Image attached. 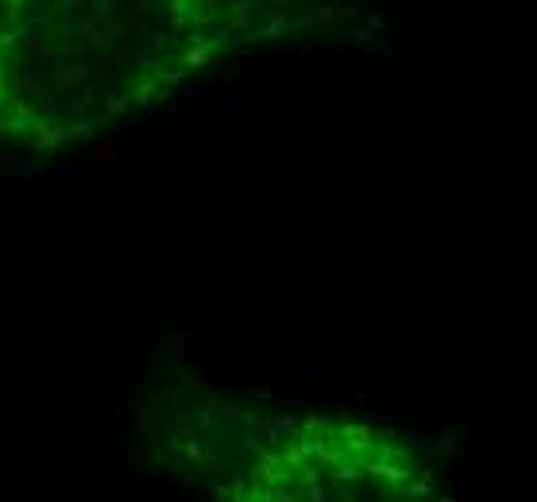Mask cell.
<instances>
[{"label": "cell", "mask_w": 537, "mask_h": 502, "mask_svg": "<svg viewBox=\"0 0 537 502\" xmlns=\"http://www.w3.org/2000/svg\"><path fill=\"white\" fill-rule=\"evenodd\" d=\"M336 0H0V143L62 151Z\"/></svg>", "instance_id": "cell-1"}, {"label": "cell", "mask_w": 537, "mask_h": 502, "mask_svg": "<svg viewBox=\"0 0 537 502\" xmlns=\"http://www.w3.org/2000/svg\"><path fill=\"white\" fill-rule=\"evenodd\" d=\"M155 444L209 502H460L410 436L348 410H267L186 383L159 398Z\"/></svg>", "instance_id": "cell-2"}]
</instances>
